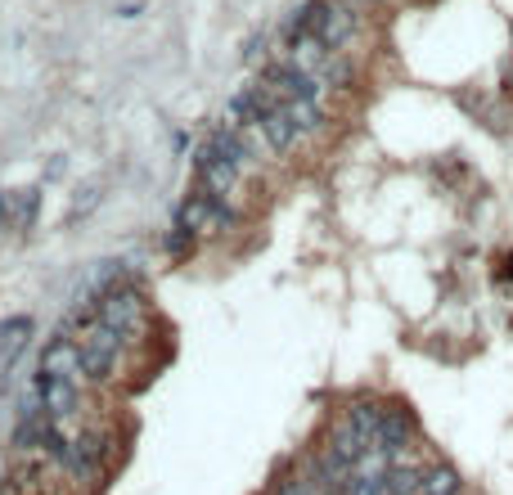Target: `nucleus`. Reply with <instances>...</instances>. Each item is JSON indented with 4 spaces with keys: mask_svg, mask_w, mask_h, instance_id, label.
<instances>
[{
    "mask_svg": "<svg viewBox=\"0 0 513 495\" xmlns=\"http://www.w3.org/2000/svg\"><path fill=\"white\" fill-rule=\"evenodd\" d=\"M126 338L117 329H108L104 320H95L86 333L77 338V351H81V378H90V383H99V378L113 374L117 356H122Z\"/></svg>",
    "mask_w": 513,
    "mask_h": 495,
    "instance_id": "1",
    "label": "nucleus"
},
{
    "mask_svg": "<svg viewBox=\"0 0 513 495\" xmlns=\"http://www.w3.org/2000/svg\"><path fill=\"white\" fill-rule=\"evenodd\" d=\"M50 459H54V468H59V473L72 477V482L90 486L99 477V468H104V437L90 428V432H81V437L63 441V446L54 450Z\"/></svg>",
    "mask_w": 513,
    "mask_h": 495,
    "instance_id": "2",
    "label": "nucleus"
},
{
    "mask_svg": "<svg viewBox=\"0 0 513 495\" xmlns=\"http://www.w3.org/2000/svg\"><path fill=\"white\" fill-rule=\"evenodd\" d=\"M99 320L108 324V329H117L126 342L135 338V329L144 324V297L135 284H117L108 288L104 297H99Z\"/></svg>",
    "mask_w": 513,
    "mask_h": 495,
    "instance_id": "3",
    "label": "nucleus"
},
{
    "mask_svg": "<svg viewBox=\"0 0 513 495\" xmlns=\"http://www.w3.org/2000/svg\"><path fill=\"white\" fill-rule=\"evenodd\" d=\"M198 176H203L207 194H216V198H230L234 185H239V167H234L230 158H221L207 140H203V149H198Z\"/></svg>",
    "mask_w": 513,
    "mask_h": 495,
    "instance_id": "4",
    "label": "nucleus"
},
{
    "mask_svg": "<svg viewBox=\"0 0 513 495\" xmlns=\"http://www.w3.org/2000/svg\"><path fill=\"white\" fill-rule=\"evenodd\" d=\"M36 396H41V410L50 414L54 423H63L72 410H77V378H50V374H36Z\"/></svg>",
    "mask_w": 513,
    "mask_h": 495,
    "instance_id": "5",
    "label": "nucleus"
},
{
    "mask_svg": "<svg viewBox=\"0 0 513 495\" xmlns=\"http://www.w3.org/2000/svg\"><path fill=\"white\" fill-rule=\"evenodd\" d=\"M41 374L50 378H81V351H77V338H68V333H54L50 342H45L41 351Z\"/></svg>",
    "mask_w": 513,
    "mask_h": 495,
    "instance_id": "6",
    "label": "nucleus"
},
{
    "mask_svg": "<svg viewBox=\"0 0 513 495\" xmlns=\"http://www.w3.org/2000/svg\"><path fill=\"white\" fill-rule=\"evenodd\" d=\"M414 441V414L405 405H387L383 410V432H378V450L401 459V450Z\"/></svg>",
    "mask_w": 513,
    "mask_h": 495,
    "instance_id": "7",
    "label": "nucleus"
},
{
    "mask_svg": "<svg viewBox=\"0 0 513 495\" xmlns=\"http://www.w3.org/2000/svg\"><path fill=\"white\" fill-rule=\"evenodd\" d=\"M27 338H32V320L27 315H9L0 320V378L14 369V360L27 351Z\"/></svg>",
    "mask_w": 513,
    "mask_h": 495,
    "instance_id": "8",
    "label": "nucleus"
},
{
    "mask_svg": "<svg viewBox=\"0 0 513 495\" xmlns=\"http://www.w3.org/2000/svg\"><path fill=\"white\" fill-rule=\"evenodd\" d=\"M351 32H356V9H347L342 0H329V9H324V27H320V41L329 45L333 54H342V45L351 41Z\"/></svg>",
    "mask_w": 513,
    "mask_h": 495,
    "instance_id": "9",
    "label": "nucleus"
},
{
    "mask_svg": "<svg viewBox=\"0 0 513 495\" xmlns=\"http://www.w3.org/2000/svg\"><path fill=\"white\" fill-rule=\"evenodd\" d=\"M347 410H351V419H356V428L365 432L369 450H378V432H383V410L387 405L383 401H351Z\"/></svg>",
    "mask_w": 513,
    "mask_h": 495,
    "instance_id": "10",
    "label": "nucleus"
},
{
    "mask_svg": "<svg viewBox=\"0 0 513 495\" xmlns=\"http://www.w3.org/2000/svg\"><path fill=\"white\" fill-rule=\"evenodd\" d=\"M464 477H459L455 464H432L423 468V495H459Z\"/></svg>",
    "mask_w": 513,
    "mask_h": 495,
    "instance_id": "11",
    "label": "nucleus"
},
{
    "mask_svg": "<svg viewBox=\"0 0 513 495\" xmlns=\"http://www.w3.org/2000/svg\"><path fill=\"white\" fill-rule=\"evenodd\" d=\"M288 117H293L297 135L320 131V126H324V104H320V95H302V99H293V104H288Z\"/></svg>",
    "mask_w": 513,
    "mask_h": 495,
    "instance_id": "12",
    "label": "nucleus"
},
{
    "mask_svg": "<svg viewBox=\"0 0 513 495\" xmlns=\"http://www.w3.org/2000/svg\"><path fill=\"white\" fill-rule=\"evenodd\" d=\"M36 207H41V194L27 189V194H14V230H27L36 221Z\"/></svg>",
    "mask_w": 513,
    "mask_h": 495,
    "instance_id": "13",
    "label": "nucleus"
},
{
    "mask_svg": "<svg viewBox=\"0 0 513 495\" xmlns=\"http://www.w3.org/2000/svg\"><path fill=\"white\" fill-rule=\"evenodd\" d=\"M275 495H320L315 477H302V473H284L275 482Z\"/></svg>",
    "mask_w": 513,
    "mask_h": 495,
    "instance_id": "14",
    "label": "nucleus"
},
{
    "mask_svg": "<svg viewBox=\"0 0 513 495\" xmlns=\"http://www.w3.org/2000/svg\"><path fill=\"white\" fill-rule=\"evenodd\" d=\"M189 243H194V234H189V230H180V225L167 234V252H171V257H185V252H189Z\"/></svg>",
    "mask_w": 513,
    "mask_h": 495,
    "instance_id": "15",
    "label": "nucleus"
},
{
    "mask_svg": "<svg viewBox=\"0 0 513 495\" xmlns=\"http://www.w3.org/2000/svg\"><path fill=\"white\" fill-rule=\"evenodd\" d=\"M0 230H14V194H0Z\"/></svg>",
    "mask_w": 513,
    "mask_h": 495,
    "instance_id": "16",
    "label": "nucleus"
},
{
    "mask_svg": "<svg viewBox=\"0 0 513 495\" xmlns=\"http://www.w3.org/2000/svg\"><path fill=\"white\" fill-rule=\"evenodd\" d=\"M0 495H9V468L0 464Z\"/></svg>",
    "mask_w": 513,
    "mask_h": 495,
    "instance_id": "17",
    "label": "nucleus"
},
{
    "mask_svg": "<svg viewBox=\"0 0 513 495\" xmlns=\"http://www.w3.org/2000/svg\"><path fill=\"white\" fill-rule=\"evenodd\" d=\"M504 275H513V257H509V261H504Z\"/></svg>",
    "mask_w": 513,
    "mask_h": 495,
    "instance_id": "18",
    "label": "nucleus"
}]
</instances>
